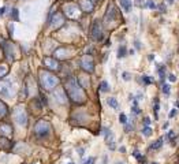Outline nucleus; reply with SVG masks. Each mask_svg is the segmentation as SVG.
<instances>
[{
	"mask_svg": "<svg viewBox=\"0 0 179 164\" xmlns=\"http://www.w3.org/2000/svg\"><path fill=\"white\" fill-rule=\"evenodd\" d=\"M67 90L70 93V97L74 101H83L85 100V94H83L82 89L77 85L75 79H70L67 83Z\"/></svg>",
	"mask_w": 179,
	"mask_h": 164,
	"instance_id": "nucleus-1",
	"label": "nucleus"
},
{
	"mask_svg": "<svg viewBox=\"0 0 179 164\" xmlns=\"http://www.w3.org/2000/svg\"><path fill=\"white\" fill-rule=\"evenodd\" d=\"M12 115H14V120L18 124H21V126H26L27 124V115H26V111L22 107H17L14 109Z\"/></svg>",
	"mask_w": 179,
	"mask_h": 164,
	"instance_id": "nucleus-2",
	"label": "nucleus"
},
{
	"mask_svg": "<svg viewBox=\"0 0 179 164\" xmlns=\"http://www.w3.org/2000/svg\"><path fill=\"white\" fill-rule=\"evenodd\" d=\"M34 131H36V134H37L38 137H45V135H48L49 131H51L49 123L45 122V120H40V122L34 126Z\"/></svg>",
	"mask_w": 179,
	"mask_h": 164,
	"instance_id": "nucleus-3",
	"label": "nucleus"
},
{
	"mask_svg": "<svg viewBox=\"0 0 179 164\" xmlns=\"http://www.w3.org/2000/svg\"><path fill=\"white\" fill-rule=\"evenodd\" d=\"M41 83L45 89H52L53 86H56V83H58V78L53 77L52 74H49V73H42Z\"/></svg>",
	"mask_w": 179,
	"mask_h": 164,
	"instance_id": "nucleus-4",
	"label": "nucleus"
},
{
	"mask_svg": "<svg viewBox=\"0 0 179 164\" xmlns=\"http://www.w3.org/2000/svg\"><path fill=\"white\" fill-rule=\"evenodd\" d=\"M101 36H103V30H101V25L99 20H94L93 26H92V37L94 40H100Z\"/></svg>",
	"mask_w": 179,
	"mask_h": 164,
	"instance_id": "nucleus-5",
	"label": "nucleus"
},
{
	"mask_svg": "<svg viewBox=\"0 0 179 164\" xmlns=\"http://www.w3.org/2000/svg\"><path fill=\"white\" fill-rule=\"evenodd\" d=\"M81 64H82V68L86 71H93V62H92L90 58H83L82 60H81Z\"/></svg>",
	"mask_w": 179,
	"mask_h": 164,
	"instance_id": "nucleus-6",
	"label": "nucleus"
},
{
	"mask_svg": "<svg viewBox=\"0 0 179 164\" xmlns=\"http://www.w3.org/2000/svg\"><path fill=\"white\" fill-rule=\"evenodd\" d=\"M0 133L4 135V137H10L12 134V127L10 126L8 123H1L0 124Z\"/></svg>",
	"mask_w": 179,
	"mask_h": 164,
	"instance_id": "nucleus-7",
	"label": "nucleus"
},
{
	"mask_svg": "<svg viewBox=\"0 0 179 164\" xmlns=\"http://www.w3.org/2000/svg\"><path fill=\"white\" fill-rule=\"evenodd\" d=\"M44 64L47 66L49 70H56V68H58V62L53 60V59H51V58H45Z\"/></svg>",
	"mask_w": 179,
	"mask_h": 164,
	"instance_id": "nucleus-8",
	"label": "nucleus"
},
{
	"mask_svg": "<svg viewBox=\"0 0 179 164\" xmlns=\"http://www.w3.org/2000/svg\"><path fill=\"white\" fill-rule=\"evenodd\" d=\"M10 83L8 82H4V83H0V93H1V96H6L8 97L10 96Z\"/></svg>",
	"mask_w": 179,
	"mask_h": 164,
	"instance_id": "nucleus-9",
	"label": "nucleus"
},
{
	"mask_svg": "<svg viewBox=\"0 0 179 164\" xmlns=\"http://www.w3.org/2000/svg\"><path fill=\"white\" fill-rule=\"evenodd\" d=\"M10 141L7 138H0V146L3 148V149H10L12 146V144H8Z\"/></svg>",
	"mask_w": 179,
	"mask_h": 164,
	"instance_id": "nucleus-10",
	"label": "nucleus"
},
{
	"mask_svg": "<svg viewBox=\"0 0 179 164\" xmlns=\"http://www.w3.org/2000/svg\"><path fill=\"white\" fill-rule=\"evenodd\" d=\"M107 102H108V105L112 107L114 109H118V108H119V102H118L116 99H114V97H109V99L107 100Z\"/></svg>",
	"mask_w": 179,
	"mask_h": 164,
	"instance_id": "nucleus-11",
	"label": "nucleus"
},
{
	"mask_svg": "<svg viewBox=\"0 0 179 164\" xmlns=\"http://www.w3.org/2000/svg\"><path fill=\"white\" fill-rule=\"evenodd\" d=\"M8 74V66L6 64H0V78H3Z\"/></svg>",
	"mask_w": 179,
	"mask_h": 164,
	"instance_id": "nucleus-12",
	"label": "nucleus"
},
{
	"mask_svg": "<svg viewBox=\"0 0 179 164\" xmlns=\"http://www.w3.org/2000/svg\"><path fill=\"white\" fill-rule=\"evenodd\" d=\"M120 3H122V6H123V8L126 10L127 12L131 10V1L130 0H120Z\"/></svg>",
	"mask_w": 179,
	"mask_h": 164,
	"instance_id": "nucleus-13",
	"label": "nucleus"
},
{
	"mask_svg": "<svg viewBox=\"0 0 179 164\" xmlns=\"http://www.w3.org/2000/svg\"><path fill=\"white\" fill-rule=\"evenodd\" d=\"M82 7H83V8H85L88 12H90V11H92V8H93V4L89 3L88 0H83V1H82Z\"/></svg>",
	"mask_w": 179,
	"mask_h": 164,
	"instance_id": "nucleus-14",
	"label": "nucleus"
},
{
	"mask_svg": "<svg viewBox=\"0 0 179 164\" xmlns=\"http://www.w3.org/2000/svg\"><path fill=\"white\" fill-rule=\"evenodd\" d=\"M6 114H7V105L0 101V116H4Z\"/></svg>",
	"mask_w": 179,
	"mask_h": 164,
	"instance_id": "nucleus-15",
	"label": "nucleus"
},
{
	"mask_svg": "<svg viewBox=\"0 0 179 164\" xmlns=\"http://www.w3.org/2000/svg\"><path fill=\"white\" fill-rule=\"evenodd\" d=\"M100 90H101V92H108V90H109L108 82H107V81H103V82L100 83Z\"/></svg>",
	"mask_w": 179,
	"mask_h": 164,
	"instance_id": "nucleus-16",
	"label": "nucleus"
},
{
	"mask_svg": "<svg viewBox=\"0 0 179 164\" xmlns=\"http://www.w3.org/2000/svg\"><path fill=\"white\" fill-rule=\"evenodd\" d=\"M133 114H134V115L141 114V109L138 108V102H137V100H134V105H133Z\"/></svg>",
	"mask_w": 179,
	"mask_h": 164,
	"instance_id": "nucleus-17",
	"label": "nucleus"
},
{
	"mask_svg": "<svg viewBox=\"0 0 179 164\" xmlns=\"http://www.w3.org/2000/svg\"><path fill=\"white\" fill-rule=\"evenodd\" d=\"M142 134H144L145 137H149V135H152V129H150V127H148V126H145L144 130H142Z\"/></svg>",
	"mask_w": 179,
	"mask_h": 164,
	"instance_id": "nucleus-18",
	"label": "nucleus"
},
{
	"mask_svg": "<svg viewBox=\"0 0 179 164\" xmlns=\"http://www.w3.org/2000/svg\"><path fill=\"white\" fill-rule=\"evenodd\" d=\"M163 145V141L161 140H159V141H156L153 145H150V149H157V148H160Z\"/></svg>",
	"mask_w": 179,
	"mask_h": 164,
	"instance_id": "nucleus-19",
	"label": "nucleus"
},
{
	"mask_svg": "<svg viewBox=\"0 0 179 164\" xmlns=\"http://www.w3.org/2000/svg\"><path fill=\"white\" fill-rule=\"evenodd\" d=\"M124 55H126V48L120 47V48H119V52H118V58H123Z\"/></svg>",
	"mask_w": 179,
	"mask_h": 164,
	"instance_id": "nucleus-20",
	"label": "nucleus"
},
{
	"mask_svg": "<svg viewBox=\"0 0 179 164\" xmlns=\"http://www.w3.org/2000/svg\"><path fill=\"white\" fill-rule=\"evenodd\" d=\"M146 7H149V8H156V4L153 0H148L146 1Z\"/></svg>",
	"mask_w": 179,
	"mask_h": 164,
	"instance_id": "nucleus-21",
	"label": "nucleus"
},
{
	"mask_svg": "<svg viewBox=\"0 0 179 164\" xmlns=\"http://www.w3.org/2000/svg\"><path fill=\"white\" fill-rule=\"evenodd\" d=\"M11 17L14 18L15 20H18V10H17V8H14V10H12V12H11Z\"/></svg>",
	"mask_w": 179,
	"mask_h": 164,
	"instance_id": "nucleus-22",
	"label": "nucleus"
},
{
	"mask_svg": "<svg viewBox=\"0 0 179 164\" xmlns=\"http://www.w3.org/2000/svg\"><path fill=\"white\" fill-rule=\"evenodd\" d=\"M122 77H123V79H124V81H130V79H131L130 74H129V73H126V71H124V73L122 74Z\"/></svg>",
	"mask_w": 179,
	"mask_h": 164,
	"instance_id": "nucleus-23",
	"label": "nucleus"
},
{
	"mask_svg": "<svg viewBox=\"0 0 179 164\" xmlns=\"http://www.w3.org/2000/svg\"><path fill=\"white\" fill-rule=\"evenodd\" d=\"M119 119H120V123H123V124H124V123L127 122V118H126V115H124V114H120V116H119Z\"/></svg>",
	"mask_w": 179,
	"mask_h": 164,
	"instance_id": "nucleus-24",
	"label": "nucleus"
},
{
	"mask_svg": "<svg viewBox=\"0 0 179 164\" xmlns=\"http://www.w3.org/2000/svg\"><path fill=\"white\" fill-rule=\"evenodd\" d=\"M163 92H164L165 94H170V86H168V85H163Z\"/></svg>",
	"mask_w": 179,
	"mask_h": 164,
	"instance_id": "nucleus-25",
	"label": "nucleus"
},
{
	"mask_svg": "<svg viewBox=\"0 0 179 164\" xmlns=\"http://www.w3.org/2000/svg\"><path fill=\"white\" fill-rule=\"evenodd\" d=\"M94 163V157H89L88 160L83 161V164H93Z\"/></svg>",
	"mask_w": 179,
	"mask_h": 164,
	"instance_id": "nucleus-26",
	"label": "nucleus"
},
{
	"mask_svg": "<svg viewBox=\"0 0 179 164\" xmlns=\"http://www.w3.org/2000/svg\"><path fill=\"white\" fill-rule=\"evenodd\" d=\"M144 82L145 83H152V78H149V77H146V75H144Z\"/></svg>",
	"mask_w": 179,
	"mask_h": 164,
	"instance_id": "nucleus-27",
	"label": "nucleus"
},
{
	"mask_svg": "<svg viewBox=\"0 0 179 164\" xmlns=\"http://www.w3.org/2000/svg\"><path fill=\"white\" fill-rule=\"evenodd\" d=\"M144 123H145V126H149V124H150V119H149V118H145Z\"/></svg>",
	"mask_w": 179,
	"mask_h": 164,
	"instance_id": "nucleus-28",
	"label": "nucleus"
},
{
	"mask_svg": "<svg viewBox=\"0 0 179 164\" xmlns=\"http://www.w3.org/2000/svg\"><path fill=\"white\" fill-rule=\"evenodd\" d=\"M131 129H133V126H131V124H126V127H124V130H126V131H130Z\"/></svg>",
	"mask_w": 179,
	"mask_h": 164,
	"instance_id": "nucleus-29",
	"label": "nucleus"
},
{
	"mask_svg": "<svg viewBox=\"0 0 179 164\" xmlns=\"http://www.w3.org/2000/svg\"><path fill=\"white\" fill-rule=\"evenodd\" d=\"M134 156L137 159H141V155H139V152H138V150H134Z\"/></svg>",
	"mask_w": 179,
	"mask_h": 164,
	"instance_id": "nucleus-30",
	"label": "nucleus"
},
{
	"mask_svg": "<svg viewBox=\"0 0 179 164\" xmlns=\"http://www.w3.org/2000/svg\"><path fill=\"white\" fill-rule=\"evenodd\" d=\"M4 12H6V7H1L0 8V15H4Z\"/></svg>",
	"mask_w": 179,
	"mask_h": 164,
	"instance_id": "nucleus-31",
	"label": "nucleus"
},
{
	"mask_svg": "<svg viewBox=\"0 0 179 164\" xmlns=\"http://www.w3.org/2000/svg\"><path fill=\"white\" fill-rule=\"evenodd\" d=\"M175 114H176V111H175V109H172V111H171V112H170V118L175 116Z\"/></svg>",
	"mask_w": 179,
	"mask_h": 164,
	"instance_id": "nucleus-32",
	"label": "nucleus"
},
{
	"mask_svg": "<svg viewBox=\"0 0 179 164\" xmlns=\"http://www.w3.org/2000/svg\"><path fill=\"white\" fill-rule=\"evenodd\" d=\"M135 48H138V49H141V45H139V41H135Z\"/></svg>",
	"mask_w": 179,
	"mask_h": 164,
	"instance_id": "nucleus-33",
	"label": "nucleus"
},
{
	"mask_svg": "<svg viewBox=\"0 0 179 164\" xmlns=\"http://www.w3.org/2000/svg\"><path fill=\"white\" fill-rule=\"evenodd\" d=\"M168 78H170V81H172V82H174V81H175V79H176V78H175V75H170V77H168Z\"/></svg>",
	"mask_w": 179,
	"mask_h": 164,
	"instance_id": "nucleus-34",
	"label": "nucleus"
},
{
	"mask_svg": "<svg viewBox=\"0 0 179 164\" xmlns=\"http://www.w3.org/2000/svg\"><path fill=\"white\" fill-rule=\"evenodd\" d=\"M68 164H74V163H68Z\"/></svg>",
	"mask_w": 179,
	"mask_h": 164,
	"instance_id": "nucleus-35",
	"label": "nucleus"
},
{
	"mask_svg": "<svg viewBox=\"0 0 179 164\" xmlns=\"http://www.w3.org/2000/svg\"><path fill=\"white\" fill-rule=\"evenodd\" d=\"M118 164H122V163H118Z\"/></svg>",
	"mask_w": 179,
	"mask_h": 164,
	"instance_id": "nucleus-36",
	"label": "nucleus"
}]
</instances>
